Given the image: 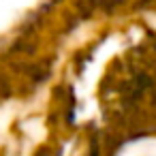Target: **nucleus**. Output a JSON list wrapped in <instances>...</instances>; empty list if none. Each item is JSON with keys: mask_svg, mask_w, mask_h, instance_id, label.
I'll use <instances>...</instances> for the list:
<instances>
[]
</instances>
